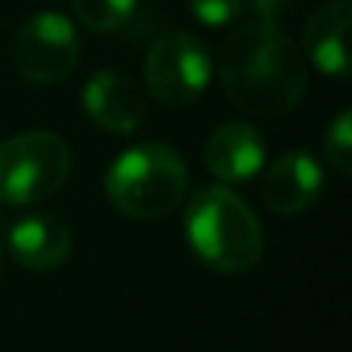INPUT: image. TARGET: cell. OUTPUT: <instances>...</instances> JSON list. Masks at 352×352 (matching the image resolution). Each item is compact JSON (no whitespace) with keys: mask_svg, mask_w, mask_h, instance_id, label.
Instances as JSON below:
<instances>
[{"mask_svg":"<svg viewBox=\"0 0 352 352\" xmlns=\"http://www.w3.org/2000/svg\"><path fill=\"white\" fill-rule=\"evenodd\" d=\"M219 84L232 105L263 118L287 115L306 93V62L281 25H238L219 47Z\"/></svg>","mask_w":352,"mask_h":352,"instance_id":"obj_1","label":"cell"},{"mask_svg":"<svg viewBox=\"0 0 352 352\" xmlns=\"http://www.w3.org/2000/svg\"><path fill=\"white\" fill-rule=\"evenodd\" d=\"M186 204V238L207 269L241 275L263 256V223L232 186L213 182L192 192Z\"/></svg>","mask_w":352,"mask_h":352,"instance_id":"obj_2","label":"cell"},{"mask_svg":"<svg viewBox=\"0 0 352 352\" xmlns=\"http://www.w3.org/2000/svg\"><path fill=\"white\" fill-rule=\"evenodd\" d=\"M188 195V167L179 148L140 142L115 158L105 173V198L121 217L155 223L173 217Z\"/></svg>","mask_w":352,"mask_h":352,"instance_id":"obj_3","label":"cell"},{"mask_svg":"<svg viewBox=\"0 0 352 352\" xmlns=\"http://www.w3.org/2000/svg\"><path fill=\"white\" fill-rule=\"evenodd\" d=\"M68 173L72 148L53 130H25L0 142V204H41L65 186Z\"/></svg>","mask_w":352,"mask_h":352,"instance_id":"obj_4","label":"cell"},{"mask_svg":"<svg viewBox=\"0 0 352 352\" xmlns=\"http://www.w3.org/2000/svg\"><path fill=\"white\" fill-rule=\"evenodd\" d=\"M213 62L207 47L188 31H167L155 37L146 53V87L155 102L167 109L192 105L210 84Z\"/></svg>","mask_w":352,"mask_h":352,"instance_id":"obj_5","label":"cell"},{"mask_svg":"<svg viewBox=\"0 0 352 352\" xmlns=\"http://www.w3.org/2000/svg\"><path fill=\"white\" fill-rule=\"evenodd\" d=\"M80 59V37L72 19L41 10L28 16L12 41V62L28 84L50 87L65 80Z\"/></svg>","mask_w":352,"mask_h":352,"instance_id":"obj_6","label":"cell"},{"mask_svg":"<svg viewBox=\"0 0 352 352\" xmlns=\"http://www.w3.org/2000/svg\"><path fill=\"white\" fill-rule=\"evenodd\" d=\"M6 250L22 269L53 272L68 263L74 250V235L65 219L56 213H25L10 226Z\"/></svg>","mask_w":352,"mask_h":352,"instance_id":"obj_7","label":"cell"},{"mask_svg":"<svg viewBox=\"0 0 352 352\" xmlns=\"http://www.w3.org/2000/svg\"><path fill=\"white\" fill-rule=\"evenodd\" d=\"M324 188V170L309 152H285L263 176V204L281 217L306 213Z\"/></svg>","mask_w":352,"mask_h":352,"instance_id":"obj_8","label":"cell"},{"mask_svg":"<svg viewBox=\"0 0 352 352\" xmlns=\"http://www.w3.org/2000/svg\"><path fill=\"white\" fill-rule=\"evenodd\" d=\"M204 164L223 186H241L266 164V142L254 124L226 121L207 136Z\"/></svg>","mask_w":352,"mask_h":352,"instance_id":"obj_9","label":"cell"},{"mask_svg":"<svg viewBox=\"0 0 352 352\" xmlns=\"http://www.w3.org/2000/svg\"><path fill=\"white\" fill-rule=\"evenodd\" d=\"M84 111L93 124H99L109 133H133L146 121V96L140 87L121 72H96L84 84Z\"/></svg>","mask_w":352,"mask_h":352,"instance_id":"obj_10","label":"cell"},{"mask_svg":"<svg viewBox=\"0 0 352 352\" xmlns=\"http://www.w3.org/2000/svg\"><path fill=\"white\" fill-rule=\"evenodd\" d=\"M349 22H352L349 0H328L306 19L303 50L322 74L343 78L349 72V50H346Z\"/></svg>","mask_w":352,"mask_h":352,"instance_id":"obj_11","label":"cell"},{"mask_svg":"<svg viewBox=\"0 0 352 352\" xmlns=\"http://www.w3.org/2000/svg\"><path fill=\"white\" fill-rule=\"evenodd\" d=\"M72 12L90 31H121L133 19L136 0H72Z\"/></svg>","mask_w":352,"mask_h":352,"instance_id":"obj_12","label":"cell"},{"mask_svg":"<svg viewBox=\"0 0 352 352\" xmlns=\"http://www.w3.org/2000/svg\"><path fill=\"white\" fill-rule=\"evenodd\" d=\"M324 158L340 176L352 173V111L343 109L324 133Z\"/></svg>","mask_w":352,"mask_h":352,"instance_id":"obj_13","label":"cell"},{"mask_svg":"<svg viewBox=\"0 0 352 352\" xmlns=\"http://www.w3.org/2000/svg\"><path fill=\"white\" fill-rule=\"evenodd\" d=\"M195 19L210 28H223V25L235 22L244 10V0H188Z\"/></svg>","mask_w":352,"mask_h":352,"instance_id":"obj_14","label":"cell"},{"mask_svg":"<svg viewBox=\"0 0 352 352\" xmlns=\"http://www.w3.org/2000/svg\"><path fill=\"white\" fill-rule=\"evenodd\" d=\"M248 3H250V12H254L256 22L281 25L287 16H291L297 0H248Z\"/></svg>","mask_w":352,"mask_h":352,"instance_id":"obj_15","label":"cell"},{"mask_svg":"<svg viewBox=\"0 0 352 352\" xmlns=\"http://www.w3.org/2000/svg\"><path fill=\"white\" fill-rule=\"evenodd\" d=\"M0 272H3V250H0Z\"/></svg>","mask_w":352,"mask_h":352,"instance_id":"obj_16","label":"cell"}]
</instances>
